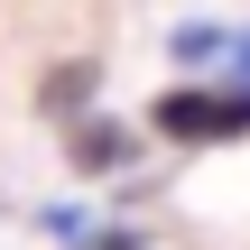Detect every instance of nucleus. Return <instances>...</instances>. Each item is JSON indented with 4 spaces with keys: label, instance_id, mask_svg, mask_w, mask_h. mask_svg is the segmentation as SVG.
I'll use <instances>...</instances> for the list:
<instances>
[{
    "label": "nucleus",
    "instance_id": "obj_2",
    "mask_svg": "<svg viewBox=\"0 0 250 250\" xmlns=\"http://www.w3.org/2000/svg\"><path fill=\"white\" fill-rule=\"evenodd\" d=\"M130 158H139V139H130L121 121H102V111H83V121L65 130V167H74V176H121Z\"/></svg>",
    "mask_w": 250,
    "mask_h": 250
},
{
    "label": "nucleus",
    "instance_id": "obj_4",
    "mask_svg": "<svg viewBox=\"0 0 250 250\" xmlns=\"http://www.w3.org/2000/svg\"><path fill=\"white\" fill-rule=\"evenodd\" d=\"M223 46H232L223 28H176V46H167V56H176V65H204V56H223Z\"/></svg>",
    "mask_w": 250,
    "mask_h": 250
},
{
    "label": "nucleus",
    "instance_id": "obj_6",
    "mask_svg": "<svg viewBox=\"0 0 250 250\" xmlns=\"http://www.w3.org/2000/svg\"><path fill=\"white\" fill-rule=\"evenodd\" d=\"M223 56H232V83H241V93H250V28H241V37H232V46H223Z\"/></svg>",
    "mask_w": 250,
    "mask_h": 250
},
{
    "label": "nucleus",
    "instance_id": "obj_1",
    "mask_svg": "<svg viewBox=\"0 0 250 250\" xmlns=\"http://www.w3.org/2000/svg\"><path fill=\"white\" fill-rule=\"evenodd\" d=\"M148 130L176 148H213V139H250V93L241 83H167L148 102Z\"/></svg>",
    "mask_w": 250,
    "mask_h": 250
},
{
    "label": "nucleus",
    "instance_id": "obj_5",
    "mask_svg": "<svg viewBox=\"0 0 250 250\" xmlns=\"http://www.w3.org/2000/svg\"><path fill=\"white\" fill-rule=\"evenodd\" d=\"M46 232L56 241H83V204H46Z\"/></svg>",
    "mask_w": 250,
    "mask_h": 250
},
{
    "label": "nucleus",
    "instance_id": "obj_3",
    "mask_svg": "<svg viewBox=\"0 0 250 250\" xmlns=\"http://www.w3.org/2000/svg\"><path fill=\"white\" fill-rule=\"evenodd\" d=\"M93 93H102V65L93 56H65L56 74H37V111H56V121H83Z\"/></svg>",
    "mask_w": 250,
    "mask_h": 250
}]
</instances>
